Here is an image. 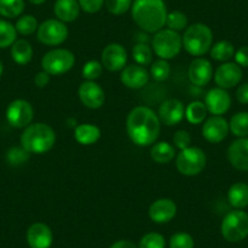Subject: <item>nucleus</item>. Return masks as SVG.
<instances>
[{"instance_id": "1", "label": "nucleus", "mask_w": 248, "mask_h": 248, "mask_svg": "<svg viewBox=\"0 0 248 248\" xmlns=\"http://www.w3.org/2000/svg\"><path fill=\"white\" fill-rule=\"evenodd\" d=\"M161 124L154 109L146 106L134 107L127 117L128 137L138 146H150L158 139Z\"/></svg>"}, {"instance_id": "2", "label": "nucleus", "mask_w": 248, "mask_h": 248, "mask_svg": "<svg viewBox=\"0 0 248 248\" xmlns=\"http://www.w3.org/2000/svg\"><path fill=\"white\" fill-rule=\"evenodd\" d=\"M130 10L135 25L145 32L157 33L166 26L168 11L164 0H134Z\"/></svg>"}, {"instance_id": "3", "label": "nucleus", "mask_w": 248, "mask_h": 248, "mask_svg": "<svg viewBox=\"0 0 248 248\" xmlns=\"http://www.w3.org/2000/svg\"><path fill=\"white\" fill-rule=\"evenodd\" d=\"M55 141L54 129L45 123L30 124L21 135V146L30 154H45L54 147Z\"/></svg>"}, {"instance_id": "4", "label": "nucleus", "mask_w": 248, "mask_h": 248, "mask_svg": "<svg viewBox=\"0 0 248 248\" xmlns=\"http://www.w3.org/2000/svg\"><path fill=\"white\" fill-rule=\"evenodd\" d=\"M213 45V32L204 23H194L186 28L183 35V46L192 56H202Z\"/></svg>"}, {"instance_id": "5", "label": "nucleus", "mask_w": 248, "mask_h": 248, "mask_svg": "<svg viewBox=\"0 0 248 248\" xmlns=\"http://www.w3.org/2000/svg\"><path fill=\"white\" fill-rule=\"evenodd\" d=\"M154 52L162 60H170L178 56L183 47V37L179 32L169 28L155 33L152 39Z\"/></svg>"}, {"instance_id": "6", "label": "nucleus", "mask_w": 248, "mask_h": 248, "mask_svg": "<svg viewBox=\"0 0 248 248\" xmlns=\"http://www.w3.org/2000/svg\"><path fill=\"white\" fill-rule=\"evenodd\" d=\"M221 235L229 242H240L248 236V214L235 209L224 217L221 221Z\"/></svg>"}, {"instance_id": "7", "label": "nucleus", "mask_w": 248, "mask_h": 248, "mask_svg": "<svg viewBox=\"0 0 248 248\" xmlns=\"http://www.w3.org/2000/svg\"><path fill=\"white\" fill-rule=\"evenodd\" d=\"M76 56L67 49H54L47 51L42 59V68L50 76H61L72 70Z\"/></svg>"}, {"instance_id": "8", "label": "nucleus", "mask_w": 248, "mask_h": 248, "mask_svg": "<svg viewBox=\"0 0 248 248\" xmlns=\"http://www.w3.org/2000/svg\"><path fill=\"white\" fill-rule=\"evenodd\" d=\"M207 163V156L203 150L196 146H190L181 150L175 159L179 173L186 176H194L201 173Z\"/></svg>"}, {"instance_id": "9", "label": "nucleus", "mask_w": 248, "mask_h": 248, "mask_svg": "<svg viewBox=\"0 0 248 248\" xmlns=\"http://www.w3.org/2000/svg\"><path fill=\"white\" fill-rule=\"evenodd\" d=\"M37 37L42 44L47 46H57L66 42L68 37V28L66 23L61 22L57 18H50L39 25Z\"/></svg>"}, {"instance_id": "10", "label": "nucleus", "mask_w": 248, "mask_h": 248, "mask_svg": "<svg viewBox=\"0 0 248 248\" xmlns=\"http://www.w3.org/2000/svg\"><path fill=\"white\" fill-rule=\"evenodd\" d=\"M34 111L32 105L22 99L15 100L6 109V119L14 128H26L33 121Z\"/></svg>"}, {"instance_id": "11", "label": "nucleus", "mask_w": 248, "mask_h": 248, "mask_svg": "<svg viewBox=\"0 0 248 248\" xmlns=\"http://www.w3.org/2000/svg\"><path fill=\"white\" fill-rule=\"evenodd\" d=\"M128 61L127 50L123 45L118 43H112L105 46L101 54V63L109 72H118L122 71Z\"/></svg>"}, {"instance_id": "12", "label": "nucleus", "mask_w": 248, "mask_h": 248, "mask_svg": "<svg viewBox=\"0 0 248 248\" xmlns=\"http://www.w3.org/2000/svg\"><path fill=\"white\" fill-rule=\"evenodd\" d=\"M78 95L85 107L92 109H97L105 104V92L101 85L95 80H85L79 85Z\"/></svg>"}, {"instance_id": "13", "label": "nucleus", "mask_w": 248, "mask_h": 248, "mask_svg": "<svg viewBox=\"0 0 248 248\" xmlns=\"http://www.w3.org/2000/svg\"><path fill=\"white\" fill-rule=\"evenodd\" d=\"M242 79V71L237 63L233 62H225L219 66L214 75L216 84L221 89H231L236 87Z\"/></svg>"}, {"instance_id": "14", "label": "nucleus", "mask_w": 248, "mask_h": 248, "mask_svg": "<svg viewBox=\"0 0 248 248\" xmlns=\"http://www.w3.org/2000/svg\"><path fill=\"white\" fill-rule=\"evenodd\" d=\"M229 123L225 118L221 116H212L211 118L204 122L202 127V134L208 142L218 144L223 141L229 134Z\"/></svg>"}, {"instance_id": "15", "label": "nucleus", "mask_w": 248, "mask_h": 248, "mask_svg": "<svg viewBox=\"0 0 248 248\" xmlns=\"http://www.w3.org/2000/svg\"><path fill=\"white\" fill-rule=\"evenodd\" d=\"M185 117V107L183 102L178 99L166 100L163 104L159 106L158 118L161 123H163L167 127H173L180 123Z\"/></svg>"}, {"instance_id": "16", "label": "nucleus", "mask_w": 248, "mask_h": 248, "mask_svg": "<svg viewBox=\"0 0 248 248\" xmlns=\"http://www.w3.org/2000/svg\"><path fill=\"white\" fill-rule=\"evenodd\" d=\"M204 105L209 113L213 116H221L226 113L231 106L230 94L221 88H213L207 93L204 97Z\"/></svg>"}, {"instance_id": "17", "label": "nucleus", "mask_w": 248, "mask_h": 248, "mask_svg": "<svg viewBox=\"0 0 248 248\" xmlns=\"http://www.w3.org/2000/svg\"><path fill=\"white\" fill-rule=\"evenodd\" d=\"M189 80L196 87H204L211 82L213 77V67L212 63L207 59L197 57L192 60L187 71Z\"/></svg>"}, {"instance_id": "18", "label": "nucleus", "mask_w": 248, "mask_h": 248, "mask_svg": "<svg viewBox=\"0 0 248 248\" xmlns=\"http://www.w3.org/2000/svg\"><path fill=\"white\" fill-rule=\"evenodd\" d=\"M150 72L138 63L125 66L121 72V82L129 89H141L149 83Z\"/></svg>"}, {"instance_id": "19", "label": "nucleus", "mask_w": 248, "mask_h": 248, "mask_svg": "<svg viewBox=\"0 0 248 248\" xmlns=\"http://www.w3.org/2000/svg\"><path fill=\"white\" fill-rule=\"evenodd\" d=\"M54 240L52 231L46 224L34 223L27 230V242L31 248H50Z\"/></svg>"}, {"instance_id": "20", "label": "nucleus", "mask_w": 248, "mask_h": 248, "mask_svg": "<svg viewBox=\"0 0 248 248\" xmlns=\"http://www.w3.org/2000/svg\"><path fill=\"white\" fill-rule=\"evenodd\" d=\"M176 214L175 202L169 199H159L155 201L149 208V217L157 224L170 221Z\"/></svg>"}, {"instance_id": "21", "label": "nucleus", "mask_w": 248, "mask_h": 248, "mask_svg": "<svg viewBox=\"0 0 248 248\" xmlns=\"http://www.w3.org/2000/svg\"><path fill=\"white\" fill-rule=\"evenodd\" d=\"M228 159L238 170H248V138H240L231 142L228 149Z\"/></svg>"}, {"instance_id": "22", "label": "nucleus", "mask_w": 248, "mask_h": 248, "mask_svg": "<svg viewBox=\"0 0 248 248\" xmlns=\"http://www.w3.org/2000/svg\"><path fill=\"white\" fill-rule=\"evenodd\" d=\"M80 6L78 0H56L54 4V14L57 20L63 23L73 22L78 18Z\"/></svg>"}, {"instance_id": "23", "label": "nucleus", "mask_w": 248, "mask_h": 248, "mask_svg": "<svg viewBox=\"0 0 248 248\" xmlns=\"http://www.w3.org/2000/svg\"><path fill=\"white\" fill-rule=\"evenodd\" d=\"M101 137V130L99 127L90 123L79 124L75 128V139L80 145H93Z\"/></svg>"}, {"instance_id": "24", "label": "nucleus", "mask_w": 248, "mask_h": 248, "mask_svg": "<svg viewBox=\"0 0 248 248\" xmlns=\"http://www.w3.org/2000/svg\"><path fill=\"white\" fill-rule=\"evenodd\" d=\"M228 201L233 208L242 209L248 206V185L245 183H236L228 191Z\"/></svg>"}, {"instance_id": "25", "label": "nucleus", "mask_w": 248, "mask_h": 248, "mask_svg": "<svg viewBox=\"0 0 248 248\" xmlns=\"http://www.w3.org/2000/svg\"><path fill=\"white\" fill-rule=\"evenodd\" d=\"M11 57L17 65H27L33 57V47L26 39H18L11 46Z\"/></svg>"}, {"instance_id": "26", "label": "nucleus", "mask_w": 248, "mask_h": 248, "mask_svg": "<svg viewBox=\"0 0 248 248\" xmlns=\"http://www.w3.org/2000/svg\"><path fill=\"white\" fill-rule=\"evenodd\" d=\"M150 155L156 163L166 164L169 163L175 157V149H174L173 145L167 141L155 142L154 146L151 147Z\"/></svg>"}, {"instance_id": "27", "label": "nucleus", "mask_w": 248, "mask_h": 248, "mask_svg": "<svg viewBox=\"0 0 248 248\" xmlns=\"http://www.w3.org/2000/svg\"><path fill=\"white\" fill-rule=\"evenodd\" d=\"M208 109L206 105L202 101H192L190 102L185 108L186 119L191 124H201L206 119Z\"/></svg>"}, {"instance_id": "28", "label": "nucleus", "mask_w": 248, "mask_h": 248, "mask_svg": "<svg viewBox=\"0 0 248 248\" xmlns=\"http://www.w3.org/2000/svg\"><path fill=\"white\" fill-rule=\"evenodd\" d=\"M211 56L216 61L226 62L235 56V47L228 40H221V42L216 43L211 47Z\"/></svg>"}, {"instance_id": "29", "label": "nucleus", "mask_w": 248, "mask_h": 248, "mask_svg": "<svg viewBox=\"0 0 248 248\" xmlns=\"http://www.w3.org/2000/svg\"><path fill=\"white\" fill-rule=\"evenodd\" d=\"M231 133L235 137L247 138L248 137V112H238L233 114L229 123Z\"/></svg>"}, {"instance_id": "30", "label": "nucleus", "mask_w": 248, "mask_h": 248, "mask_svg": "<svg viewBox=\"0 0 248 248\" xmlns=\"http://www.w3.org/2000/svg\"><path fill=\"white\" fill-rule=\"evenodd\" d=\"M23 10H25V0H0V15L3 17H18Z\"/></svg>"}, {"instance_id": "31", "label": "nucleus", "mask_w": 248, "mask_h": 248, "mask_svg": "<svg viewBox=\"0 0 248 248\" xmlns=\"http://www.w3.org/2000/svg\"><path fill=\"white\" fill-rule=\"evenodd\" d=\"M16 31L15 26L5 20H0V49L11 46L16 42Z\"/></svg>"}, {"instance_id": "32", "label": "nucleus", "mask_w": 248, "mask_h": 248, "mask_svg": "<svg viewBox=\"0 0 248 248\" xmlns=\"http://www.w3.org/2000/svg\"><path fill=\"white\" fill-rule=\"evenodd\" d=\"M150 76L156 82H164L170 76V65L167 62V60L162 59L152 62L151 68H150Z\"/></svg>"}, {"instance_id": "33", "label": "nucleus", "mask_w": 248, "mask_h": 248, "mask_svg": "<svg viewBox=\"0 0 248 248\" xmlns=\"http://www.w3.org/2000/svg\"><path fill=\"white\" fill-rule=\"evenodd\" d=\"M187 23H189L187 16L184 13H181V11H171V13H168V15H167L166 26L171 31L180 32V31L186 30Z\"/></svg>"}, {"instance_id": "34", "label": "nucleus", "mask_w": 248, "mask_h": 248, "mask_svg": "<svg viewBox=\"0 0 248 248\" xmlns=\"http://www.w3.org/2000/svg\"><path fill=\"white\" fill-rule=\"evenodd\" d=\"M38 27H39V25H38L37 18H35L33 15L21 16L15 25V28L16 31H17V33H20V34L22 35L33 34L34 32H37Z\"/></svg>"}, {"instance_id": "35", "label": "nucleus", "mask_w": 248, "mask_h": 248, "mask_svg": "<svg viewBox=\"0 0 248 248\" xmlns=\"http://www.w3.org/2000/svg\"><path fill=\"white\" fill-rule=\"evenodd\" d=\"M133 59L138 65L149 66L152 63V50L146 44H137L133 47Z\"/></svg>"}, {"instance_id": "36", "label": "nucleus", "mask_w": 248, "mask_h": 248, "mask_svg": "<svg viewBox=\"0 0 248 248\" xmlns=\"http://www.w3.org/2000/svg\"><path fill=\"white\" fill-rule=\"evenodd\" d=\"M132 4L133 0H105L107 11L116 16L124 15L128 10H130Z\"/></svg>"}, {"instance_id": "37", "label": "nucleus", "mask_w": 248, "mask_h": 248, "mask_svg": "<svg viewBox=\"0 0 248 248\" xmlns=\"http://www.w3.org/2000/svg\"><path fill=\"white\" fill-rule=\"evenodd\" d=\"M102 71H104V66H102L101 62L92 60L83 66L82 76L87 80H96L97 78L101 77Z\"/></svg>"}, {"instance_id": "38", "label": "nucleus", "mask_w": 248, "mask_h": 248, "mask_svg": "<svg viewBox=\"0 0 248 248\" xmlns=\"http://www.w3.org/2000/svg\"><path fill=\"white\" fill-rule=\"evenodd\" d=\"M166 240L161 233L149 232L140 240L139 248H164Z\"/></svg>"}, {"instance_id": "39", "label": "nucleus", "mask_w": 248, "mask_h": 248, "mask_svg": "<svg viewBox=\"0 0 248 248\" xmlns=\"http://www.w3.org/2000/svg\"><path fill=\"white\" fill-rule=\"evenodd\" d=\"M30 158V152L26 151L22 146L21 147H11L6 155V159L11 166H21L26 163Z\"/></svg>"}, {"instance_id": "40", "label": "nucleus", "mask_w": 248, "mask_h": 248, "mask_svg": "<svg viewBox=\"0 0 248 248\" xmlns=\"http://www.w3.org/2000/svg\"><path fill=\"white\" fill-rule=\"evenodd\" d=\"M194 238L190 233L176 232L169 241V248H194Z\"/></svg>"}, {"instance_id": "41", "label": "nucleus", "mask_w": 248, "mask_h": 248, "mask_svg": "<svg viewBox=\"0 0 248 248\" xmlns=\"http://www.w3.org/2000/svg\"><path fill=\"white\" fill-rule=\"evenodd\" d=\"M173 144L180 151L191 146V137H190L189 132H186V130H178L173 137Z\"/></svg>"}, {"instance_id": "42", "label": "nucleus", "mask_w": 248, "mask_h": 248, "mask_svg": "<svg viewBox=\"0 0 248 248\" xmlns=\"http://www.w3.org/2000/svg\"><path fill=\"white\" fill-rule=\"evenodd\" d=\"M80 10L87 14H96L99 13L105 5V0H78Z\"/></svg>"}, {"instance_id": "43", "label": "nucleus", "mask_w": 248, "mask_h": 248, "mask_svg": "<svg viewBox=\"0 0 248 248\" xmlns=\"http://www.w3.org/2000/svg\"><path fill=\"white\" fill-rule=\"evenodd\" d=\"M236 63L242 67H248V46H241L237 51L235 52Z\"/></svg>"}, {"instance_id": "44", "label": "nucleus", "mask_w": 248, "mask_h": 248, "mask_svg": "<svg viewBox=\"0 0 248 248\" xmlns=\"http://www.w3.org/2000/svg\"><path fill=\"white\" fill-rule=\"evenodd\" d=\"M236 99H237L240 104H248V83L240 85L237 88V90H236Z\"/></svg>"}, {"instance_id": "45", "label": "nucleus", "mask_w": 248, "mask_h": 248, "mask_svg": "<svg viewBox=\"0 0 248 248\" xmlns=\"http://www.w3.org/2000/svg\"><path fill=\"white\" fill-rule=\"evenodd\" d=\"M50 82V75L46 73L45 71H42V72L37 73L34 77V84L35 87L38 88H45Z\"/></svg>"}, {"instance_id": "46", "label": "nucleus", "mask_w": 248, "mask_h": 248, "mask_svg": "<svg viewBox=\"0 0 248 248\" xmlns=\"http://www.w3.org/2000/svg\"><path fill=\"white\" fill-rule=\"evenodd\" d=\"M109 248H138L133 242L128 240H121L114 242Z\"/></svg>"}, {"instance_id": "47", "label": "nucleus", "mask_w": 248, "mask_h": 248, "mask_svg": "<svg viewBox=\"0 0 248 248\" xmlns=\"http://www.w3.org/2000/svg\"><path fill=\"white\" fill-rule=\"evenodd\" d=\"M31 4H33V5H42V4H44L46 0H28Z\"/></svg>"}, {"instance_id": "48", "label": "nucleus", "mask_w": 248, "mask_h": 248, "mask_svg": "<svg viewBox=\"0 0 248 248\" xmlns=\"http://www.w3.org/2000/svg\"><path fill=\"white\" fill-rule=\"evenodd\" d=\"M3 71H4L3 63H1V61H0V77H1V75H3Z\"/></svg>"}]
</instances>
